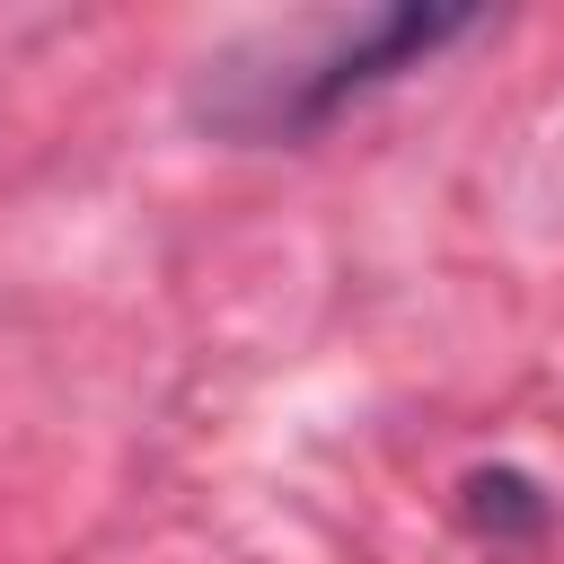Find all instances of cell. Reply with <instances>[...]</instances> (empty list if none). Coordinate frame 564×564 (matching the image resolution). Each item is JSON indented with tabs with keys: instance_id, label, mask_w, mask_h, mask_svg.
<instances>
[{
	"instance_id": "6da1fadb",
	"label": "cell",
	"mask_w": 564,
	"mask_h": 564,
	"mask_svg": "<svg viewBox=\"0 0 564 564\" xmlns=\"http://www.w3.org/2000/svg\"><path fill=\"white\" fill-rule=\"evenodd\" d=\"M476 26V9H379V18H361L335 53H317L308 70H291L282 88H273V106H264V123H282V132H300V123H326L335 106H352L361 88H379V79H397V70H414V62H432L449 35H467Z\"/></svg>"
},
{
	"instance_id": "7a4b0ae2",
	"label": "cell",
	"mask_w": 564,
	"mask_h": 564,
	"mask_svg": "<svg viewBox=\"0 0 564 564\" xmlns=\"http://www.w3.org/2000/svg\"><path fill=\"white\" fill-rule=\"evenodd\" d=\"M467 520H476L485 538H538V529H546V502H538L529 476L485 467V476H467Z\"/></svg>"
}]
</instances>
